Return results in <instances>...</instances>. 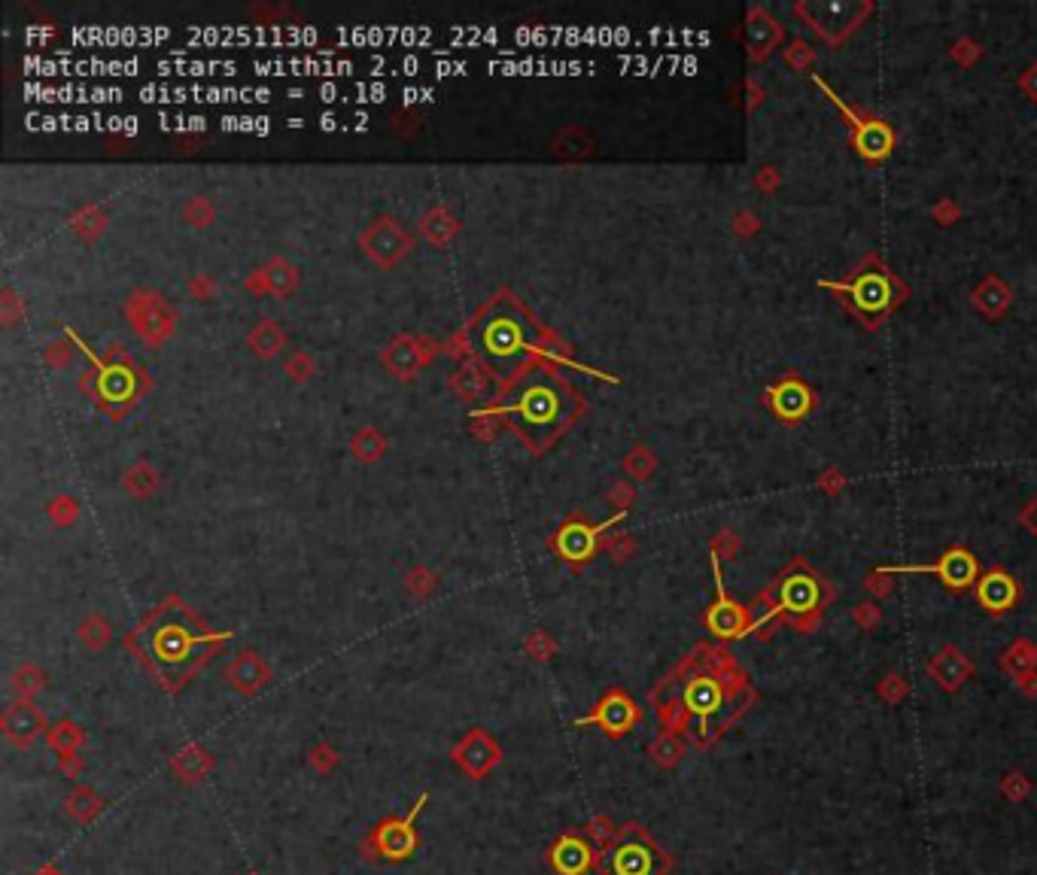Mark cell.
Returning <instances> with one entry per match:
<instances>
[{
	"mask_svg": "<svg viewBox=\"0 0 1037 875\" xmlns=\"http://www.w3.org/2000/svg\"><path fill=\"white\" fill-rule=\"evenodd\" d=\"M192 645H198V635L186 632L180 623H171V626H162L153 632V660L162 666H171L168 684L174 678V666L183 663L186 657H192Z\"/></svg>",
	"mask_w": 1037,
	"mask_h": 875,
	"instance_id": "cell-5",
	"label": "cell"
},
{
	"mask_svg": "<svg viewBox=\"0 0 1037 875\" xmlns=\"http://www.w3.org/2000/svg\"><path fill=\"white\" fill-rule=\"evenodd\" d=\"M888 572H931L937 575L946 587L952 590H965L977 581V560L974 553L965 550V547H952L940 556V563L934 566H882L879 575H888Z\"/></svg>",
	"mask_w": 1037,
	"mask_h": 875,
	"instance_id": "cell-1",
	"label": "cell"
},
{
	"mask_svg": "<svg viewBox=\"0 0 1037 875\" xmlns=\"http://www.w3.org/2000/svg\"><path fill=\"white\" fill-rule=\"evenodd\" d=\"M834 289L849 292L852 301H855L861 310H867V313H879V310H885L888 304H892V283H888L882 274H864V277H858L855 283H849V286H834Z\"/></svg>",
	"mask_w": 1037,
	"mask_h": 875,
	"instance_id": "cell-7",
	"label": "cell"
},
{
	"mask_svg": "<svg viewBox=\"0 0 1037 875\" xmlns=\"http://www.w3.org/2000/svg\"><path fill=\"white\" fill-rule=\"evenodd\" d=\"M207 757H204V751L201 748H195V745H189L186 751H180L177 757H174V769H177V775H183L186 781H195V778H201L204 772H207Z\"/></svg>",
	"mask_w": 1037,
	"mask_h": 875,
	"instance_id": "cell-19",
	"label": "cell"
},
{
	"mask_svg": "<svg viewBox=\"0 0 1037 875\" xmlns=\"http://www.w3.org/2000/svg\"><path fill=\"white\" fill-rule=\"evenodd\" d=\"M855 143H858V152L864 158H882V155H888V149H892V131H888L882 122H867L858 128Z\"/></svg>",
	"mask_w": 1037,
	"mask_h": 875,
	"instance_id": "cell-15",
	"label": "cell"
},
{
	"mask_svg": "<svg viewBox=\"0 0 1037 875\" xmlns=\"http://www.w3.org/2000/svg\"><path fill=\"white\" fill-rule=\"evenodd\" d=\"M1025 790H1028V784L1022 781V775H1010V781L1004 784V793H1007L1010 800H1019Z\"/></svg>",
	"mask_w": 1037,
	"mask_h": 875,
	"instance_id": "cell-23",
	"label": "cell"
},
{
	"mask_svg": "<svg viewBox=\"0 0 1037 875\" xmlns=\"http://www.w3.org/2000/svg\"><path fill=\"white\" fill-rule=\"evenodd\" d=\"M229 681H232L238 690L253 693V690H259V687L268 681V669L262 666V660H259L256 654H244V657H238V660L229 666Z\"/></svg>",
	"mask_w": 1037,
	"mask_h": 875,
	"instance_id": "cell-14",
	"label": "cell"
},
{
	"mask_svg": "<svg viewBox=\"0 0 1037 875\" xmlns=\"http://www.w3.org/2000/svg\"><path fill=\"white\" fill-rule=\"evenodd\" d=\"M423 806H426V793H420V800L414 803V809H411L405 818H399V821H384V824L372 833L368 845H375V848L381 851V857H387V860H405V857H411L414 848H417L414 821H417V815L423 812Z\"/></svg>",
	"mask_w": 1037,
	"mask_h": 875,
	"instance_id": "cell-2",
	"label": "cell"
},
{
	"mask_svg": "<svg viewBox=\"0 0 1037 875\" xmlns=\"http://www.w3.org/2000/svg\"><path fill=\"white\" fill-rule=\"evenodd\" d=\"M685 705L697 714V718H706V714H712L718 705H721V690L715 681L709 678H697L688 693H685Z\"/></svg>",
	"mask_w": 1037,
	"mask_h": 875,
	"instance_id": "cell-16",
	"label": "cell"
},
{
	"mask_svg": "<svg viewBox=\"0 0 1037 875\" xmlns=\"http://www.w3.org/2000/svg\"><path fill=\"white\" fill-rule=\"evenodd\" d=\"M250 875H256V872H250Z\"/></svg>",
	"mask_w": 1037,
	"mask_h": 875,
	"instance_id": "cell-27",
	"label": "cell"
},
{
	"mask_svg": "<svg viewBox=\"0 0 1037 875\" xmlns=\"http://www.w3.org/2000/svg\"><path fill=\"white\" fill-rule=\"evenodd\" d=\"M311 763H314V769H320V772H329L335 763H338V754H332V748L329 745H320V748H314V754H311Z\"/></svg>",
	"mask_w": 1037,
	"mask_h": 875,
	"instance_id": "cell-21",
	"label": "cell"
},
{
	"mask_svg": "<svg viewBox=\"0 0 1037 875\" xmlns=\"http://www.w3.org/2000/svg\"><path fill=\"white\" fill-rule=\"evenodd\" d=\"M551 863L560 875H584L590 869V863H594V851H590V845L581 839V836H572L566 833L554 851H551Z\"/></svg>",
	"mask_w": 1037,
	"mask_h": 875,
	"instance_id": "cell-9",
	"label": "cell"
},
{
	"mask_svg": "<svg viewBox=\"0 0 1037 875\" xmlns=\"http://www.w3.org/2000/svg\"><path fill=\"white\" fill-rule=\"evenodd\" d=\"M636 718H639V711H636V705L624 693H609L600 702V708L590 714V718H578V724H600L606 733L621 736V733H627L636 724Z\"/></svg>",
	"mask_w": 1037,
	"mask_h": 875,
	"instance_id": "cell-6",
	"label": "cell"
},
{
	"mask_svg": "<svg viewBox=\"0 0 1037 875\" xmlns=\"http://www.w3.org/2000/svg\"><path fill=\"white\" fill-rule=\"evenodd\" d=\"M651 754H654V760H657V763L670 766V763L679 757V748H676L673 742H654V745H651Z\"/></svg>",
	"mask_w": 1037,
	"mask_h": 875,
	"instance_id": "cell-22",
	"label": "cell"
},
{
	"mask_svg": "<svg viewBox=\"0 0 1037 875\" xmlns=\"http://www.w3.org/2000/svg\"><path fill=\"white\" fill-rule=\"evenodd\" d=\"M43 730V714L31 702H16L4 711V733L16 745H31Z\"/></svg>",
	"mask_w": 1037,
	"mask_h": 875,
	"instance_id": "cell-8",
	"label": "cell"
},
{
	"mask_svg": "<svg viewBox=\"0 0 1037 875\" xmlns=\"http://www.w3.org/2000/svg\"><path fill=\"white\" fill-rule=\"evenodd\" d=\"M980 602L989 611H1007L1016 602V581L1004 572H989L980 581Z\"/></svg>",
	"mask_w": 1037,
	"mask_h": 875,
	"instance_id": "cell-13",
	"label": "cell"
},
{
	"mask_svg": "<svg viewBox=\"0 0 1037 875\" xmlns=\"http://www.w3.org/2000/svg\"><path fill=\"white\" fill-rule=\"evenodd\" d=\"M612 872L615 875H651L654 872V851L645 842H621L612 854Z\"/></svg>",
	"mask_w": 1037,
	"mask_h": 875,
	"instance_id": "cell-12",
	"label": "cell"
},
{
	"mask_svg": "<svg viewBox=\"0 0 1037 875\" xmlns=\"http://www.w3.org/2000/svg\"><path fill=\"white\" fill-rule=\"evenodd\" d=\"M122 128H125V134H134V131H137V119H134V116H128Z\"/></svg>",
	"mask_w": 1037,
	"mask_h": 875,
	"instance_id": "cell-25",
	"label": "cell"
},
{
	"mask_svg": "<svg viewBox=\"0 0 1037 875\" xmlns=\"http://www.w3.org/2000/svg\"><path fill=\"white\" fill-rule=\"evenodd\" d=\"M819 605V584L809 575H791L779 590V608L791 614H806Z\"/></svg>",
	"mask_w": 1037,
	"mask_h": 875,
	"instance_id": "cell-11",
	"label": "cell"
},
{
	"mask_svg": "<svg viewBox=\"0 0 1037 875\" xmlns=\"http://www.w3.org/2000/svg\"><path fill=\"white\" fill-rule=\"evenodd\" d=\"M712 569H715V590H718V599H715V605L709 608L706 623H709V629L718 635V639H739V635H746V629H749V614L743 611V605H736L733 599H727L724 584H721L718 560H712Z\"/></svg>",
	"mask_w": 1037,
	"mask_h": 875,
	"instance_id": "cell-3",
	"label": "cell"
},
{
	"mask_svg": "<svg viewBox=\"0 0 1037 875\" xmlns=\"http://www.w3.org/2000/svg\"><path fill=\"white\" fill-rule=\"evenodd\" d=\"M98 809H101V800H98V793L89 787H77L67 797V812L77 821H92L98 815Z\"/></svg>",
	"mask_w": 1037,
	"mask_h": 875,
	"instance_id": "cell-18",
	"label": "cell"
},
{
	"mask_svg": "<svg viewBox=\"0 0 1037 875\" xmlns=\"http://www.w3.org/2000/svg\"><path fill=\"white\" fill-rule=\"evenodd\" d=\"M37 875H61V872H58L55 866H43V869H40Z\"/></svg>",
	"mask_w": 1037,
	"mask_h": 875,
	"instance_id": "cell-26",
	"label": "cell"
},
{
	"mask_svg": "<svg viewBox=\"0 0 1037 875\" xmlns=\"http://www.w3.org/2000/svg\"><path fill=\"white\" fill-rule=\"evenodd\" d=\"M968 672H971V666H968L965 660H961L955 651H946V654L934 663V675L940 678V684H943L946 690L958 687L961 681L968 678Z\"/></svg>",
	"mask_w": 1037,
	"mask_h": 875,
	"instance_id": "cell-17",
	"label": "cell"
},
{
	"mask_svg": "<svg viewBox=\"0 0 1037 875\" xmlns=\"http://www.w3.org/2000/svg\"><path fill=\"white\" fill-rule=\"evenodd\" d=\"M502 760L499 745L484 733V730H472L457 748H454V763L469 772L472 778H484L496 763Z\"/></svg>",
	"mask_w": 1037,
	"mask_h": 875,
	"instance_id": "cell-4",
	"label": "cell"
},
{
	"mask_svg": "<svg viewBox=\"0 0 1037 875\" xmlns=\"http://www.w3.org/2000/svg\"><path fill=\"white\" fill-rule=\"evenodd\" d=\"M770 405L782 420H800L809 408H812V395L809 386L800 380H785L779 386H773L770 392Z\"/></svg>",
	"mask_w": 1037,
	"mask_h": 875,
	"instance_id": "cell-10",
	"label": "cell"
},
{
	"mask_svg": "<svg viewBox=\"0 0 1037 875\" xmlns=\"http://www.w3.org/2000/svg\"><path fill=\"white\" fill-rule=\"evenodd\" d=\"M320 125H323L326 131H332V128H335V116H332V113H326V116L320 119Z\"/></svg>",
	"mask_w": 1037,
	"mask_h": 875,
	"instance_id": "cell-24",
	"label": "cell"
},
{
	"mask_svg": "<svg viewBox=\"0 0 1037 875\" xmlns=\"http://www.w3.org/2000/svg\"><path fill=\"white\" fill-rule=\"evenodd\" d=\"M80 742H83V733H80V727H73L70 721H61V724L49 733V745H52L61 757H70L73 751H77Z\"/></svg>",
	"mask_w": 1037,
	"mask_h": 875,
	"instance_id": "cell-20",
	"label": "cell"
}]
</instances>
